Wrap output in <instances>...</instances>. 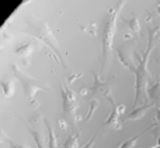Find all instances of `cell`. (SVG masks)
I'll return each instance as SVG.
<instances>
[{
	"mask_svg": "<svg viewBox=\"0 0 160 148\" xmlns=\"http://www.w3.org/2000/svg\"><path fill=\"white\" fill-rule=\"evenodd\" d=\"M159 30H160V25H152V27H149V40H148L146 50L143 51L142 56H135L136 65H135V72H133L135 73V99H133L132 109L138 107L139 99H142L145 87L149 85L150 73H149V71H148V61H149L152 50L155 48Z\"/></svg>",
	"mask_w": 160,
	"mask_h": 148,
	"instance_id": "obj_1",
	"label": "cell"
},
{
	"mask_svg": "<svg viewBox=\"0 0 160 148\" xmlns=\"http://www.w3.org/2000/svg\"><path fill=\"white\" fill-rule=\"evenodd\" d=\"M127 0H118L110 11L107 13L102 23L101 28V69H104L105 65L108 62V56H110L111 51H112V41H114V34H115V24L117 18H118L121 8L124 7Z\"/></svg>",
	"mask_w": 160,
	"mask_h": 148,
	"instance_id": "obj_2",
	"label": "cell"
},
{
	"mask_svg": "<svg viewBox=\"0 0 160 148\" xmlns=\"http://www.w3.org/2000/svg\"><path fill=\"white\" fill-rule=\"evenodd\" d=\"M82 95H84L88 100H93V99L98 100L100 98H104V99H107L111 104H114V99H112V96H111L110 85L102 82L101 79H100L98 73H94V83L91 85L90 87H87V89L82 90Z\"/></svg>",
	"mask_w": 160,
	"mask_h": 148,
	"instance_id": "obj_3",
	"label": "cell"
},
{
	"mask_svg": "<svg viewBox=\"0 0 160 148\" xmlns=\"http://www.w3.org/2000/svg\"><path fill=\"white\" fill-rule=\"evenodd\" d=\"M125 112V106L121 104V106H117L115 103L112 104V110H111L110 116L105 119V121L102 123L104 127H111L114 130L121 129V121H122V114Z\"/></svg>",
	"mask_w": 160,
	"mask_h": 148,
	"instance_id": "obj_4",
	"label": "cell"
},
{
	"mask_svg": "<svg viewBox=\"0 0 160 148\" xmlns=\"http://www.w3.org/2000/svg\"><path fill=\"white\" fill-rule=\"evenodd\" d=\"M117 51V56H118L119 62L127 68L128 71L131 72H135V65H136V61H135V55L132 54V51L128 50L127 47H117L115 48Z\"/></svg>",
	"mask_w": 160,
	"mask_h": 148,
	"instance_id": "obj_5",
	"label": "cell"
},
{
	"mask_svg": "<svg viewBox=\"0 0 160 148\" xmlns=\"http://www.w3.org/2000/svg\"><path fill=\"white\" fill-rule=\"evenodd\" d=\"M146 92V98L145 102L150 103L152 106H160V81H156L155 85H148L145 87Z\"/></svg>",
	"mask_w": 160,
	"mask_h": 148,
	"instance_id": "obj_6",
	"label": "cell"
},
{
	"mask_svg": "<svg viewBox=\"0 0 160 148\" xmlns=\"http://www.w3.org/2000/svg\"><path fill=\"white\" fill-rule=\"evenodd\" d=\"M150 107H153L152 104L148 103V102H145L141 107H135V109L131 110L129 114H125V117L122 119V120H138V119H142L143 114L150 109Z\"/></svg>",
	"mask_w": 160,
	"mask_h": 148,
	"instance_id": "obj_7",
	"label": "cell"
},
{
	"mask_svg": "<svg viewBox=\"0 0 160 148\" xmlns=\"http://www.w3.org/2000/svg\"><path fill=\"white\" fill-rule=\"evenodd\" d=\"M127 24H128V30H129L132 34L138 35V34H139V28H141V27H139V20L136 18L135 14H132V16H131V18L128 20Z\"/></svg>",
	"mask_w": 160,
	"mask_h": 148,
	"instance_id": "obj_8",
	"label": "cell"
},
{
	"mask_svg": "<svg viewBox=\"0 0 160 148\" xmlns=\"http://www.w3.org/2000/svg\"><path fill=\"white\" fill-rule=\"evenodd\" d=\"M96 138H97V134H94L93 137H91L90 140H88L87 143L84 144V145H83V147H79V148H91V147H93V144H94V141H96Z\"/></svg>",
	"mask_w": 160,
	"mask_h": 148,
	"instance_id": "obj_9",
	"label": "cell"
},
{
	"mask_svg": "<svg viewBox=\"0 0 160 148\" xmlns=\"http://www.w3.org/2000/svg\"><path fill=\"white\" fill-rule=\"evenodd\" d=\"M156 120H158V123L160 124V106L158 107V113H156Z\"/></svg>",
	"mask_w": 160,
	"mask_h": 148,
	"instance_id": "obj_10",
	"label": "cell"
},
{
	"mask_svg": "<svg viewBox=\"0 0 160 148\" xmlns=\"http://www.w3.org/2000/svg\"><path fill=\"white\" fill-rule=\"evenodd\" d=\"M158 14H159V16H160V4L158 6Z\"/></svg>",
	"mask_w": 160,
	"mask_h": 148,
	"instance_id": "obj_11",
	"label": "cell"
}]
</instances>
